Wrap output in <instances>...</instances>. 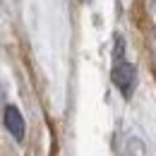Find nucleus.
<instances>
[{"instance_id": "f257e3e1", "label": "nucleus", "mask_w": 156, "mask_h": 156, "mask_svg": "<svg viewBox=\"0 0 156 156\" xmlns=\"http://www.w3.org/2000/svg\"><path fill=\"white\" fill-rule=\"evenodd\" d=\"M111 77H113V84L120 89L122 96L125 98L132 96L135 84H137V72H135V65H132V62H127V60H115Z\"/></svg>"}, {"instance_id": "f03ea898", "label": "nucleus", "mask_w": 156, "mask_h": 156, "mask_svg": "<svg viewBox=\"0 0 156 156\" xmlns=\"http://www.w3.org/2000/svg\"><path fill=\"white\" fill-rule=\"evenodd\" d=\"M2 120H5V127L10 130V135L15 137L17 142H22V139H24V132H27V125H24V118H22L20 108H17V106H7Z\"/></svg>"}]
</instances>
